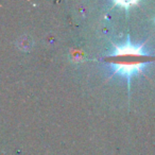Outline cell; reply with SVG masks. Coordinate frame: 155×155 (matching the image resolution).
<instances>
[{
    "label": "cell",
    "instance_id": "cell-2",
    "mask_svg": "<svg viewBox=\"0 0 155 155\" xmlns=\"http://www.w3.org/2000/svg\"><path fill=\"white\" fill-rule=\"evenodd\" d=\"M17 46L22 51H28L32 47V41L29 36H21L17 41Z\"/></svg>",
    "mask_w": 155,
    "mask_h": 155
},
{
    "label": "cell",
    "instance_id": "cell-1",
    "mask_svg": "<svg viewBox=\"0 0 155 155\" xmlns=\"http://www.w3.org/2000/svg\"><path fill=\"white\" fill-rule=\"evenodd\" d=\"M144 44L140 46H134L131 43H127L124 46H117L113 44L115 52L108 56H105L104 60L115 68L114 74L119 73L121 75H127L129 87L131 84V77L136 72L142 73V66L147 63L155 61V56L146 53L142 50Z\"/></svg>",
    "mask_w": 155,
    "mask_h": 155
}]
</instances>
